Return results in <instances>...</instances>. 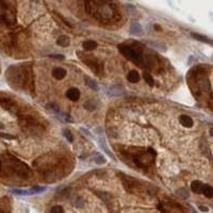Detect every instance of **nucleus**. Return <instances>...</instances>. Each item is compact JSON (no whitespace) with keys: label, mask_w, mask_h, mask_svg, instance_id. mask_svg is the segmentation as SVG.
I'll list each match as a JSON object with an SVG mask.
<instances>
[{"label":"nucleus","mask_w":213,"mask_h":213,"mask_svg":"<svg viewBox=\"0 0 213 213\" xmlns=\"http://www.w3.org/2000/svg\"><path fill=\"white\" fill-rule=\"evenodd\" d=\"M119 48V51L126 56L128 58L129 60L133 61L135 63H139L140 60H141V56L137 53V50H134L133 48H131L130 46H126V45H119L118 46Z\"/></svg>","instance_id":"nucleus-1"},{"label":"nucleus","mask_w":213,"mask_h":213,"mask_svg":"<svg viewBox=\"0 0 213 213\" xmlns=\"http://www.w3.org/2000/svg\"><path fill=\"white\" fill-rule=\"evenodd\" d=\"M66 96L72 101H77L80 98V91L76 88H72L66 92Z\"/></svg>","instance_id":"nucleus-2"},{"label":"nucleus","mask_w":213,"mask_h":213,"mask_svg":"<svg viewBox=\"0 0 213 213\" xmlns=\"http://www.w3.org/2000/svg\"><path fill=\"white\" fill-rule=\"evenodd\" d=\"M179 121L181 123V125L186 128H191L193 127V119L191 118L189 115H180L179 116Z\"/></svg>","instance_id":"nucleus-3"},{"label":"nucleus","mask_w":213,"mask_h":213,"mask_svg":"<svg viewBox=\"0 0 213 213\" xmlns=\"http://www.w3.org/2000/svg\"><path fill=\"white\" fill-rule=\"evenodd\" d=\"M52 76L58 80H61L66 76V70L62 67H54L52 69Z\"/></svg>","instance_id":"nucleus-4"},{"label":"nucleus","mask_w":213,"mask_h":213,"mask_svg":"<svg viewBox=\"0 0 213 213\" xmlns=\"http://www.w3.org/2000/svg\"><path fill=\"white\" fill-rule=\"evenodd\" d=\"M202 188H204V183H202V182L198 181V180H195V181H193L192 184H191V189H192V191H193L194 193L202 194Z\"/></svg>","instance_id":"nucleus-5"},{"label":"nucleus","mask_w":213,"mask_h":213,"mask_svg":"<svg viewBox=\"0 0 213 213\" xmlns=\"http://www.w3.org/2000/svg\"><path fill=\"white\" fill-rule=\"evenodd\" d=\"M127 79L129 82L131 83H137L140 81V75L137 70H130L129 74L127 75Z\"/></svg>","instance_id":"nucleus-6"},{"label":"nucleus","mask_w":213,"mask_h":213,"mask_svg":"<svg viewBox=\"0 0 213 213\" xmlns=\"http://www.w3.org/2000/svg\"><path fill=\"white\" fill-rule=\"evenodd\" d=\"M202 194H204V195L206 196V197H208V198L213 197V188L209 186V184H204Z\"/></svg>","instance_id":"nucleus-7"},{"label":"nucleus","mask_w":213,"mask_h":213,"mask_svg":"<svg viewBox=\"0 0 213 213\" xmlns=\"http://www.w3.org/2000/svg\"><path fill=\"white\" fill-rule=\"evenodd\" d=\"M83 48H84L85 50L92 51V50L97 48V43L94 42V40H86V42L83 43Z\"/></svg>","instance_id":"nucleus-8"},{"label":"nucleus","mask_w":213,"mask_h":213,"mask_svg":"<svg viewBox=\"0 0 213 213\" xmlns=\"http://www.w3.org/2000/svg\"><path fill=\"white\" fill-rule=\"evenodd\" d=\"M56 43H58V45L62 46V47H67L68 45H69V37L66 35H62L60 36V37L58 38V40H56Z\"/></svg>","instance_id":"nucleus-9"},{"label":"nucleus","mask_w":213,"mask_h":213,"mask_svg":"<svg viewBox=\"0 0 213 213\" xmlns=\"http://www.w3.org/2000/svg\"><path fill=\"white\" fill-rule=\"evenodd\" d=\"M85 82H86V85H88L89 88H91L92 90H94V91H97L98 90V86H97V83L95 82L93 79H91V78H85Z\"/></svg>","instance_id":"nucleus-10"},{"label":"nucleus","mask_w":213,"mask_h":213,"mask_svg":"<svg viewBox=\"0 0 213 213\" xmlns=\"http://www.w3.org/2000/svg\"><path fill=\"white\" fill-rule=\"evenodd\" d=\"M176 194H177V195L179 196V197H181V198L189 197V192L184 188H181V189H179V190H177L176 191Z\"/></svg>","instance_id":"nucleus-11"},{"label":"nucleus","mask_w":213,"mask_h":213,"mask_svg":"<svg viewBox=\"0 0 213 213\" xmlns=\"http://www.w3.org/2000/svg\"><path fill=\"white\" fill-rule=\"evenodd\" d=\"M109 93H110V95H113V96H115V95H121L124 93V90L121 88H112L109 90Z\"/></svg>","instance_id":"nucleus-12"},{"label":"nucleus","mask_w":213,"mask_h":213,"mask_svg":"<svg viewBox=\"0 0 213 213\" xmlns=\"http://www.w3.org/2000/svg\"><path fill=\"white\" fill-rule=\"evenodd\" d=\"M94 161L96 162L97 164H105V159L101 155H99V153H95Z\"/></svg>","instance_id":"nucleus-13"},{"label":"nucleus","mask_w":213,"mask_h":213,"mask_svg":"<svg viewBox=\"0 0 213 213\" xmlns=\"http://www.w3.org/2000/svg\"><path fill=\"white\" fill-rule=\"evenodd\" d=\"M144 79L145 81L147 82L148 85H153V78L150 76V74H148V73H144Z\"/></svg>","instance_id":"nucleus-14"},{"label":"nucleus","mask_w":213,"mask_h":213,"mask_svg":"<svg viewBox=\"0 0 213 213\" xmlns=\"http://www.w3.org/2000/svg\"><path fill=\"white\" fill-rule=\"evenodd\" d=\"M74 205H75V207H77V208H82V206H83V199L80 197V196H77L76 198L74 199Z\"/></svg>","instance_id":"nucleus-15"},{"label":"nucleus","mask_w":213,"mask_h":213,"mask_svg":"<svg viewBox=\"0 0 213 213\" xmlns=\"http://www.w3.org/2000/svg\"><path fill=\"white\" fill-rule=\"evenodd\" d=\"M46 109L50 112H58L59 111V107L56 103H49L48 105H46Z\"/></svg>","instance_id":"nucleus-16"},{"label":"nucleus","mask_w":213,"mask_h":213,"mask_svg":"<svg viewBox=\"0 0 213 213\" xmlns=\"http://www.w3.org/2000/svg\"><path fill=\"white\" fill-rule=\"evenodd\" d=\"M50 213H64V210L61 206H53L50 210Z\"/></svg>","instance_id":"nucleus-17"},{"label":"nucleus","mask_w":213,"mask_h":213,"mask_svg":"<svg viewBox=\"0 0 213 213\" xmlns=\"http://www.w3.org/2000/svg\"><path fill=\"white\" fill-rule=\"evenodd\" d=\"M64 135H65V137L67 139L68 142H70V143H73V142H74V137H73L72 132H70L69 130H65V131H64Z\"/></svg>","instance_id":"nucleus-18"},{"label":"nucleus","mask_w":213,"mask_h":213,"mask_svg":"<svg viewBox=\"0 0 213 213\" xmlns=\"http://www.w3.org/2000/svg\"><path fill=\"white\" fill-rule=\"evenodd\" d=\"M141 30H142V28L139 24H134V25H132V27H131V31H132L133 33H140Z\"/></svg>","instance_id":"nucleus-19"},{"label":"nucleus","mask_w":213,"mask_h":213,"mask_svg":"<svg viewBox=\"0 0 213 213\" xmlns=\"http://www.w3.org/2000/svg\"><path fill=\"white\" fill-rule=\"evenodd\" d=\"M192 36H193V37H195L196 40H202V42H208V38H207L206 36L199 35V34H196V33H193V34H192Z\"/></svg>","instance_id":"nucleus-20"},{"label":"nucleus","mask_w":213,"mask_h":213,"mask_svg":"<svg viewBox=\"0 0 213 213\" xmlns=\"http://www.w3.org/2000/svg\"><path fill=\"white\" fill-rule=\"evenodd\" d=\"M13 193L18 194V195H28V194H30V191H25V190H13Z\"/></svg>","instance_id":"nucleus-21"},{"label":"nucleus","mask_w":213,"mask_h":213,"mask_svg":"<svg viewBox=\"0 0 213 213\" xmlns=\"http://www.w3.org/2000/svg\"><path fill=\"white\" fill-rule=\"evenodd\" d=\"M50 58H53V59H59V60H63L64 59V56L62 54H51Z\"/></svg>","instance_id":"nucleus-22"},{"label":"nucleus","mask_w":213,"mask_h":213,"mask_svg":"<svg viewBox=\"0 0 213 213\" xmlns=\"http://www.w3.org/2000/svg\"><path fill=\"white\" fill-rule=\"evenodd\" d=\"M1 137H5V139H9V140L14 139L13 135H10V134H1Z\"/></svg>","instance_id":"nucleus-23"},{"label":"nucleus","mask_w":213,"mask_h":213,"mask_svg":"<svg viewBox=\"0 0 213 213\" xmlns=\"http://www.w3.org/2000/svg\"><path fill=\"white\" fill-rule=\"evenodd\" d=\"M199 209H200V210H202V211H206V212H207V211H208V208H206V207H204V206H200V207H199Z\"/></svg>","instance_id":"nucleus-24"},{"label":"nucleus","mask_w":213,"mask_h":213,"mask_svg":"<svg viewBox=\"0 0 213 213\" xmlns=\"http://www.w3.org/2000/svg\"><path fill=\"white\" fill-rule=\"evenodd\" d=\"M3 128H5V125L2 123H0V130H2Z\"/></svg>","instance_id":"nucleus-25"},{"label":"nucleus","mask_w":213,"mask_h":213,"mask_svg":"<svg viewBox=\"0 0 213 213\" xmlns=\"http://www.w3.org/2000/svg\"><path fill=\"white\" fill-rule=\"evenodd\" d=\"M211 133H212V134H213V129H212V130H211Z\"/></svg>","instance_id":"nucleus-26"}]
</instances>
